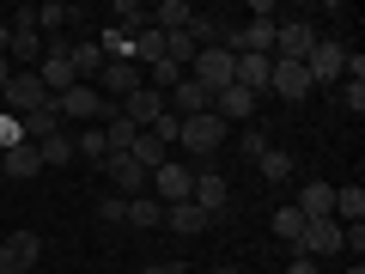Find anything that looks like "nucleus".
I'll use <instances>...</instances> for the list:
<instances>
[{
    "instance_id": "1",
    "label": "nucleus",
    "mask_w": 365,
    "mask_h": 274,
    "mask_svg": "<svg viewBox=\"0 0 365 274\" xmlns=\"http://www.w3.org/2000/svg\"><path fill=\"white\" fill-rule=\"evenodd\" d=\"M225 141H232V128H225L213 110H207V116H177V146H182L189 158H201V165H207Z\"/></svg>"
},
{
    "instance_id": "2",
    "label": "nucleus",
    "mask_w": 365,
    "mask_h": 274,
    "mask_svg": "<svg viewBox=\"0 0 365 274\" xmlns=\"http://www.w3.org/2000/svg\"><path fill=\"white\" fill-rule=\"evenodd\" d=\"M91 86H98V98H104V104H122L128 91H140V86H146V67L134 61V55H110L104 73L91 79Z\"/></svg>"
},
{
    "instance_id": "3",
    "label": "nucleus",
    "mask_w": 365,
    "mask_h": 274,
    "mask_svg": "<svg viewBox=\"0 0 365 274\" xmlns=\"http://www.w3.org/2000/svg\"><path fill=\"white\" fill-rule=\"evenodd\" d=\"M31 73L43 79V91H49V98H61V91H73V86H79V73H73V61H67V43H61V37L43 43V61L31 67Z\"/></svg>"
},
{
    "instance_id": "4",
    "label": "nucleus",
    "mask_w": 365,
    "mask_h": 274,
    "mask_svg": "<svg viewBox=\"0 0 365 274\" xmlns=\"http://www.w3.org/2000/svg\"><path fill=\"white\" fill-rule=\"evenodd\" d=\"M232 61H237V55H232V49H220V43H213V49H201L195 61H189V79H195V86L207 91V98H220V91L232 86Z\"/></svg>"
},
{
    "instance_id": "5",
    "label": "nucleus",
    "mask_w": 365,
    "mask_h": 274,
    "mask_svg": "<svg viewBox=\"0 0 365 274\" xmlns=\"http://www.w3.org/2000/svg\"><path fill=\"white\" fill-rule=\"evenodd\" d=\"M311 49H317L311 19H280V25H274V61H304Z\"/></svg>"
},
{
    "instance_id": "6",
    "label": "nucleus",
    "mask_w": 365,
    "mask_h": 274,
    "mask_svg": "<svg viewBox=\"0 0 365 274\" xmlns=\"http://www.w3.org/2000/svg\"><path fill=\"white\" fill-rule=\"evenodd\" d=\"M43 256V238L37 232H6L0 238V274H31Z\"/></svg>"
},
{
    "instance_id": "7",
    "label": "nucleus",
    "mask_w": 365,
    "mask_h": 274,
    "mask_svg": "<svg viewBox=\"0 0 365 274\" xmlns=\"http://www.w3.org/2000/svg\"><path fill=\"white\" fill-rule=\"evenodd\" d=\"M304 73H311V86H341V73H347V49L329 37H317V49L304 55Z\"/></svg>"
},
{
    "instance_id": "8",
    "label": "nucleus",
    "mask_w": 365,
    "mask_h": 274,
    "mask_svg": "<svg viewBox=\"0 0 365 274\" xmlns=\"http://www.w3.org/2000/svg\"><path fill=\"white\" fill-rule=\"evenodd\" d=\"M292 256H341V220H304L299 244H292Z\"/></svg>"
},
{
    "instance_id": "9",
    "label": "nucleus",
    "mask_w": 365,
    "mask_h": 274,
    "mask_svg": "<svg viewBox=\"0 0 365 274\" xmlns=\"http://www.w3.org/2000/svg\"><path fill=\"white\" fill-rule=\"evenodd\" d=\"M0 98H6V116H31V110H43V104H49V91H43V79L31 73V67L6 79V91H0Z\"/></svg>"
},
{
    "instance_id": "10",
    "label": "nucleus",
    "mask_w": 365,
    "mask_h": 274,
    "mask_svg": "<svg viewBox=\"0 0 365 274\" xmlns=\"http://www.w3.org/2000/svg\"><path fill=\"white\" fill-rule=\"evenodd\" d=\"M189 183H195V165H158L153 171V183H146V189H153V201H165V208H177V201H189Z\"/></svg>"
},
{
    "instance_id": "11",
    "label": "nucleus",
    "mask_w": 365,
    "mask_h": 274,
    "mask_svg": "<svg viewBox=\"0 0 365 274\" xmlns=\"http://www.w3.org/2000/svg\"><path fill=\"white\" fill-rule=\"evenodd\" d=\"M189 201H195V208L213 220V213H225V201H232V183H225L213 165H201V171H195V183H189Z\"/></svg>"
},
{
    "instance_id": "12",
    "label": "nucleus",
    "mask_w": 365,
    "mask_h": 274,
    "mask_svg": "<svg viewBox=\"0 0 365 274\" xmlns=\"http://www.w3.org/2000/svg\"><path fill=\"white\" fill-rule=\"evenodd\" d=\"M104 171H110V183H116V196L122 201H134V196H146V171L134 165V153H104Z\"/></svg>"
},
{
    "instance_id": "13",
    "label": "nucleus",
    "mask_w": 365,
    "mask_h": 274,
    "mask_svg": "<svg viewBox=\"0 0 365 274\" xmlns=\"http://www.w3.org/2000/svg\"><path fill=\"white\" fill-rule=\"evenodd\" d=\"M268 91H274V98H287V104H304L317 86H311V73H304V61H274Z\"/></svg>"
},
{
    "instance_id": "14",
    "label": "nucleus",
    "mask_w": 365,
    "mask_h": 274,
    "mask_svg": "<svg viewBox=\"0 0 365 274\" xmlns=\"http://www.w3.org/2000/svg\"><path fill=\"white\" fill-rule=\"evenodd\" d=\"M116 110H122V116L134 122V128H153V122L165 116L170 104H165V91H153V86H140V91H128V98H122Z\"/></svg>"
},
{
    "instance_id": "15",
    "label": "nucleus",
    "mask_w": 365,
    "mask_h": 274,
    "mask_svg": "<svg viewBox=\"0 0 365 274\" xmlns=\"http://www.w3.org/2000/svg\"><path fill=\"white\" fill-rule=\"evenodd\" d=\"M43 171V153L31 141H19V146H6V153H0V177H19V183H31Z\"/></svg>"
},
{
    "instance_id": "16",
    "label": "nucleus",
    "mask_w": 365,
    "mask_h": 274,
    "mask_svg": "<svg viewBox=\"0 0 365 274\" xmlns=\"http://www.w3.org/2000/svg\"><path fill=\"white\" fill-rule=\"evenodd\" d=\"M67 61H73L79 86H91V79L104 73V49H98V37H79V43H67Z\"/></svg>"
},
{
    "instance_id": "17",
    "label": "nucleus",
    "mask_w": 365,
    "mask_h": 274,
    "mask_svg": "<svg viewBox=\"0 0 365 274\" xmlns=\"http://www.w3.org/2000/svg\"><path fill=\"white\" fill-rule=\"evenodd\" d=\"M304 220H335V183H304V196L292 201Z\"/></svg>"
},
{
    "instance_id": "18",
    "label": "nucleus",
    "mask_w": 365,
    "mask_h": 274,
    "mask_svg": "<svg viewBox=\"0 0 365 274\" xmlns=\"http://www.w3.org/2000/svg\"><path fill=\"white\" fill-rule=\"evenodd\" d=\"M55 104H61V122L67 116H104V98H98V86H73V91H61V98H55Z\"/></svg>"
},
{
    "instance_id": "19",
    "label": "nucleus",
    "mask_w": 365,
    "mask_h": 274,
    "mask_svg": "<svg viewBox=\"0 0 365 274\" xmlns=\"http://www.w3.org/2000/svg\"><path fill=\"white\" fill-rule=\"evenodd\" d=\"M146 19H153V31H189V19H195V6L189 0H158V6H146Z\"/></svg>"
},
{
    "instance_id": "20",
    "label": "nucleus",
    "mask_w": 365,
    "mask_h": 274,
    "mask_svg": "<svg viewBox=\"0 0 365 274\" xmlns=\"http://www.w3.org/2000/svg\"><path fill=\"white\" fill-rule=\"evenodd\" d=\"M213 116H220L225 128H232V122H244V116H256V98H250L244 86H225L220 98H213Z\"/></svg>"
},
{
    "instance_id": "21",
    "label": "nucleus",
    "mask_w": 365,
    "mask_h": 274,
    "mask_svg": "<svg viewBox=\"0 0 365 274\" xmlns=\"http://www.w3.org/2000/svg\"><path fill=\"white\" fill-rule=\"evenodd\" d=\"M165 225H170V232H177V238H201V232H207V213H201L195 208V201H177V208H165Z\"/></svg>"
},
{
    "instance_id": "22",
    "label": "nucleus",
    "mask_w": 365,
    "mask_h": 274,
    "mask_svg": "<svg viewBox=\"0 0 365 274\" xmlns=\"http://www.w3.org/2000/svg\"><path fill=\"white\" fill-rule=\"evenodd\" d=\"M19 122H25V141L37 146V141H49V134H61V104L49 98L43 110H31V116H19Z\"/></svg>"
},
{
    "instance_id": "23",
    "label": "nucleus",
    "mask_w": 365,
    "mask_h": 274,
    "mask_svg": "<svg viewBox=\"0 0 365 274\" xmlns=\"http://www.w3.org/2000/svg\"><path fill=\"white\" fill-rule=\"evenodd\" d=\"M6 61H19V73H25V67H37V61H43V31H13Z\"/></svg>"
},
{
    "instance_id": "24",
    "label": "nucleus",
    "mask_w": 365,
    "mask_h": 274,
    "mask_svg": "<svg viewBox=\"0 0 365 274\" xmlns=\"http://www.w3.org/2000/svg\"><path fill=\"white\" fill-rule=\"evenodd\" d=\"M335 220L341 225H359L365 220V189H359V183H341V189H335Z\"/></svg>"
},
{
    "instance_id": "25",
    "label": "nucleus",
    "mask_w": 365,
    "mask_h": 274,
    "mask_svg": "<svg viewBox=\"0 0 365 274\" xmlns=\"http://www.w3.org/2000/svg\"><path fill=\"white\" fill-rule=\"evenodd\" d=\"M110 19H116V31H122V37H134V31H146V25H153L140 0H116V6H110Z\"/></svg>"
},
{
    "instance_id": "26",
    "label": "nucleus",
    "mask_w": 365,
    "mask_h": 274,
    "mask_svg": "<svg viewBox=\"0 0 365 274\" xmlns=\"http://www.w3.org/2000/svg\"><path fill=\"white\" fill-rule=\"evenodd\" d=\"M128 225H140V232L165 225V201H153V196H134V201H128Z\"/></svg>"
},
{
    "instance_id": "27",
    "label": "nucleus",
    "mask_w": 365,
    "mask_h": 274,
    "mask_svg": "<svg viewBox=\"0 0 365 274\" xmlns=\"http://www.w3.org/2000/svg\"><path fill=\"white\" fill-rule=\"evenodd\" d=\"M79 19V6H61V0H49V6H37V31H55V37H61L67 25H73Z\"/></svg>"
},
{
    "instance_id": "28",
    "label": "nucleus",
    "mask_w": 365,
    "mask_h": 274,
    "mask_svg": "<svg viewBox=\"0 0 365 274\" xmlns=\"http://www.w3.org/2000/svg\"><path fill=\"white\" fill-rule=\"evenodd\" d=\"M104 141H110V153H128V146L140 141V128H134V122H128V116H122V110H116V116L104 122Z\"/></svg>"
},
{
    "instance_id": "29",
    "label": "nucleus",
    "mask_w": 365,
    "mask_h": 274,
    "mask_svg": "<svg viewBox=\"0 0 365 274\" xmlns=\"http://www.w3.org/2000/svg\"><path fill=\"white\" fill-rule=\"evenodd\" d=\"M37 153H43V171L49 165H73V134H49V141H37Z\"/></svg>"
},
{
    "instance_id": "30",
    "label": "nucleus",
    "mask_w": 365,
    "mask_h": 274,
    "mask_svg": "<svg viewBox=\"0 0 365 274\" xmlns=\"http://www.w3.org/2000/svg\"><path fill=\"white\" fill-rule=\"evenodd\" d=\"M256 165H262V177H268V183H287V177H292V165H299V158H292V153H280V146H268V153H262Z\"/></svg>"
},
{
    "instance_id": "31",
    "label": "nucleus",
    "mask_w": 365,
    "mask_h": 274,
    "mask_svg": "<svg viewBox=\"0 0 365 274\" xmlns=\"http://www.w3.org/2000/svg\"><path fill=\"white\" fill-rule=\"evenodd\" d=\"M104 153H110V141H104V128H86L73 141V158H98V165H104Z\"/></svg>"
},
{
    "instance_id": "32",
    "label": "nucleus",
    "mask_w": 365,
    "mask_h": 274,
    "mask_svg": "<svg viewBox=\"0 0 365 274\" xmlns=\"http://www.w3.org/2000/svg\"><path fill=\"white\" fill-rule=\"evenodd\" d=\"M299 232H304V213H299V208H280V213H274V238L299 244Z\"/></svg>"
},
{
    "instance_id": "33",
    "label": "nucleus",
    "mask_w": 365,
    "mask_h": 274,
    "mask_svg": "<svg viewBox=\"0 0 365 274\" xmlns=\"http://www.w3.org/2000/svg\"><path fill=\"white\" fill-rule=\"evenodd\" d=\"M98 213H104L110 232H116V225H128V201H122V196H104V201H98Z\"/></svg>"
},
{
    "instance_id": "34",
    "label": "nucleus",
    "mask_w": 365,
    "mask_h": 274,
    "mask_svg": "<svg viewBox=\"0 0 365 274\" xmlns=\"http://www.w3.org/2000/svg\"><path fill=\"white\" fill-rule=\"evenodd\" d=\"M341 104H347L353 116H365V79H347V86H341Z\"/></svg>"
},
{
    "instance_id": "35",
    "label": "nucleus",
    "mask_w": 365,
    "mask_h": 274,
    "mask_svg": "<svg viewBox=\"0 0 365 274\" xmlns=\"http://www.w3.org/2000/svg\"><path fill=\"white\" fill-rule=\"evenodd\" d=\"M244 153H250V158L268 153V128H262V122H250V128H244Z\"/></svg>"
},
{
    "instance_id": "36",
    "label": "nucleus",
    "mask_w": 365,
    "mask_h": 274,
    "mask_svg": "<svg viewBox=\"0 0 365 274\" xmlns=\"http://www.w3.org/2000/svg\"><path fill=\"white\" fill-rule=\"evenodd\" d=\"M19 141H25V122H19V116H0V153L19 146Z\"/></svg>"
},
{
    "instance_id": "37",
    "label": "nucleus",
    "mask_w": 365,
    "mask_h": 274,
    "mask_svg": "<svg viewBox=\"0 0 365 274\" xmlns=\"http://www.w3.org/2000/svg\"><path fill=\"white\" fill-rule=\"evenodd\" d=\"M287 274H317V262H311V256H292V262H287Z\"/></svg>"
},
{
    "instance_id": "38",
    "label": "nucleus",
    "mask_w": 365,
    "mask_h": 274,
    "mask_svg": "<svg viewBox=\"0 0 365 274\" xmlns=\"http://www.w3.org/2000/svg\"><path fill=\"white\" fill-rule=\"evenodd\" d=\"M6 79H13V61H6V55H0V91H6Z\"/></svg>"
},
{
    "instance_id": "39",
    "label": "nucleus",
    "mask_w": 365,
    "mask_h": 274,
    "mask_svg": "<svg viewBox=\"0 0 365 274\" xmlns=\"http://www.w3.org/2000/svg\"><path fill=\"white\" fill-rule=\"evenodd\" d=\"M140 274H170V262H146V268Z\"/></svg>"
},
{
    "instance_id": "40",
    "label": "nucleus",
    "mask_w": 365,
    "mask_h": 274,
    "mask_svg": "<svg viewBox=\"0 0 365 274\" xmlns=\"http://www.w3.org/2000/svg\"><path fill=\"white\" fill-rule=\"evenodd\" d=\"M341 274H365V262H347V268H341Z\"/></svg>"
},
{
    "instance_id": "41",
    "label": "nucleus",
    "mask_w": 365,
    "mask_h": 274,
    "mask_svg": "<svg viewBox=\"0 0 365 274\" xmlns=\"http://www.w3.org/2000/svg\"><path fill=\"white\" fill-rule=\"evenodd\" d=\"M213 274H244V268H213Z\"/></svg>"
}]
</instances>
